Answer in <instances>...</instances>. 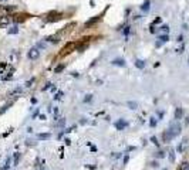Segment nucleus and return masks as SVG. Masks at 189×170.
Listing matches in <instances>:
<instances>
[{"label": "nucleus", "mask_w": 189, "mask_h": 170, "mask_svg": "<svg viewBox=\"0 0 189 170\" xmlns=\"http://www.w3.org/2000/svg\"><path fill=\"white\" fill-rule=\"evenodd\" d=\"M27 57L30 58V60H37L39 57H40V51L37 48H31L30 51H29V54H27Z\"/></svg>", "instance_id": "obj_3"}, {"label": "nucleus", "mask_w": 189, "mask_h": 170, "mask_svg": "<svg viewBox=\"0 0 189 170\" xmlns=\"http://www.w3.org/2000/svg\"><path fill=\"white\" fill-rule=\"evenodd\" d=\"M9 33H10V34H17L19 30H17V27H11V28L9 30Z\"/></svg>", "instance_id": "obj_19"}, {"label": "nucleus", "mask_w": 189, "mask_h": 170, "mask_svg": "<svg viewBox=\"0 0 189 170\" xmlns=\"http://www.w3.org/2000/svg\"><path fill=\"white\" fill-rule=\"evenodd\" d=\"M164 156H165L164 152H158V153H156V157H164Z\"/></svg>", "instance_id": "obj_24"}, {"label": "nucleus", "mask_w": 189, "mask_h": 170, "mask_svg": "<svg viewBox=\"0 0 189 170\" xmlns=\"http://www.w3.org/2000/svg\"><path fill=\"white\" fill-rule=\"evenodd\" d=\"M186 123H188V125H189V116H188V119H186Z\"/></svg>", "instance_id": "obj_26"}, {"label": "nucleus", "mask_w": 189, "mask_h": 170, "mask_svg": "<svg viewBox=\"0 0 189 170\" xmlns=\"http://www.w3.org/2000/svg\"><path fill=\"white\" fill-rule=\"evenodd\" d=\"M27 16L26 14H16V16H13V20L16 21V23H20V21H24Z\"/></svg>", "instance_id": "obj_7"}, {"label": "nucleus", "mask_w": 189, "mask_h": 170, "mask_svg": "<svg viewBox=\"0 0 189 170\" xmlns=\"http://www.w3.org/2000/svg\"><path fill=\"white\" fill-rule=\"evenodd\" d=\"M112 65H118V67H124V65H125V61H124L122 58H115V60H112Z\"/></svg>", "instance_id": "obj_8"}, {"label": "nucleus", "mask_w": 189, "mask_h": 170, "mask_svg": "<svg viewBox=\"0 0 189 170\" xmlns=\"http://www.w3.org/2000/svg\"><path fill=\"white\" fill-rule=\"evenodd\" d=\"M46 40L50 41V43H58V40H60V38H58V36H50V37H47V38H46Z\"/></svg>", "instance_id": "obj_13"}, {"label": "nucleus", "mask_w": 189, "mask_h": 170, "mask_svg": "<svg viewBox=\"0 0 189 170\" xmlns=\"http://www.w3.org/2000/svg\"><path fill=\"white\" fill-rule=\"evenodd\" d=\"M102 18V14H98V16H95V17H92L91 20H88L87 23H85V27H90V26H92V24H95L97 21H100Z\"/></svg>", "instance_id": "obj_5"}, {"label": "nucleus", "mask_w": 189, "mask_h": 170, "mask_svg": "<svg viewBox=\"0 0 189 170\" xmlns=\"http://www.w3.org/2000/svg\"><path fill=\"white\" fill-rule=\"evenodd\" d=\"M77 50V43H68L64 48L61 50V53H60V55L64 57L66 54H70V53H73V51H75Z\"/></svg>", "instance_id": "obj_2"}, {"label": "nucleus", "mask_w": 189, "mask_h": 170, "mask_svg": "<svg viewBox=\"0 0 189 170\" xmlns=\"http://www.w3.org/2000/svg\"><path fill=\"white\" fill-rule=\"evenodd\" d=\"M50 136H51L50 133H40V135H39L37 138H39V139H49Z\"/></svg>", "instance_id": "obj_16"}, {"label": "nucleus", "mask_w": 189, "mask_h": 170, "mask_svg": "<svg viewBox=\"0 0 189 170\" xmlns=\"http://www.w3.org/2000/svg\"><path fill=\"white\" fill-rule=\"evenodd\" d=\"M141 9H142L144 11H148L149 10V0H145V1H144V4L141 6Z\"/></svg>", "instance_id": "obj_14"}, {"label": "nucleus", "mask_w": 189, "mask_h": 170, "mask_svg": "<svg viewBox=\"0 0 189 170\" xmlns=\"http://www.w3.org/2000/svg\"><path fill=\"white\" fill-rule=\"evenodd\" d=\"M135 67L140 68V70H142V68L145 67V63H144L142 60H137V61H135Z\"/></svg>", "instance_id": "obj_12"}, {"label": "nucleus", "mask_w": 189, "mask_h": 170, "mask_svg": "<svg viewBox=\"0 0 189 170\" xmlns=\"http://www.w3.org/2000/svg\"><path fill=\"white\" fill-rule=\"evenodd\" d=\"M9 21H10V17H9V16L0 17V26H6V24H9Z\"/></svg>", "instance_id": "obj_11"}, {"label": "nucleus", "mask_w": 189, "mask_h": 170, "mask_svg": "<svg viewBox=\"0 0 189 170\" xmlns=\"http://www.w3.org/2000/svg\"><path fill=\"white\" fill-rule=\"evenodd\" d=\"M149 123H151V126H155V125H156V119H155V118H151V122H149Z\"/></svg>", "instance_id": "obj_23"}, {"label": "nucleus", "mask_w": 189, "mask_h": 170, "mask_svg": "<svg viewBox=\"0 0 189 170\" xmlns=\"http://www.w3.org/2000/svg\"><path fill=\"white\" fill-rule=\"evenodd\" d=\"M179 170H189V163L188 162L182 163V166L179 167Z\"/></svg>", "instance_id": "obj_17"}, {"label": "nucleus", "mask_w": 189, "mask_h": 170, "mask_svg": "<svg viewBox=\"0 0 189 170\" xmlns=\"http://www.w3.org/2000/svg\"><path fill=\"white\" fill-rule=\"evenodd\" d=\"M168 38H169V37H168V34H164V36H159V37H158V40H159V43H156V46H161L162 43H166V41H168Z\"/></svg>", "instance_id": "obj_9"}, {"label": "nucleus", "mask_w": 189, "mask_h": 170, "mask_svg": "<svg viewBox=\"0 0 189 170\" xmlns=\"http://www.w3.org/2000/svg\"><path fill=\"white\" fill-rule=\"evenodd\" d=\"M182 116H183V111H182V108H176V111H175V119H181Z\"/></svg>", "instance_id": "obj_10"}, {"label": "nucleus", "mask_w": 189, "mask_h": 170, "mask_svg": "<svg viewBox=\"0 0 189 170\" xmlns=\"http://www.w3.org/2000/svg\"><path fill=\"white\" fill-rule=\"evenodd\" d=\"M127 126H128V122L124 121V119H120V121L115 122V128H117L118 130H124Z\"/></svg>", "instance_id": "obj_4"}, {"label": "nucleus", "mask_w": 189, "mask_h": 170, "mask_svg": "<svg viewBox=\"0 0 189 170\" xmlns=\"http://www.w3.org/2000/svg\"><path fill=\"white\" fill-rule=\"evenodd\" d=\"M181 133V125L179 123H172L171 126H169V129H166L164 132V135H162V139H164V142H171L175 136H178Z\"/></svg>", "instance_id": "obj_1"}, {"label": "nucleus", "mask_w": 189, "mask_h": 170, "mask_svg": "<svg viewBox=\"0 0 189 170\" xmlns=\"http://www.w3.org/2000/svg\"><path fill=\"white\" fill-rule=\"evenodd\" d=\"M161 30H162L164 33H168L169 31V27H168V26H162V27H161Z\"/></svg>", "instance_id": "obj_21"}, {"label": "nucleus", "mask_w": 189, "mask_h": 170, "mask_svg": "<svg viewBox=\"0 0 189 170\" xmlns=\"http://www.w3.org/2000/svg\"><path fill=\"white\" fill-rule=\"evenodd\" d=\"M164 170H168V169H164Z\"/></svg>", "instance_id": "obj_27"}, {"label": "nucleus", "mask_w": 189, "mask_h": 170, "mask_svg": "<svg viewBox=\"0 0 189 170\" xmlns=\"http://www.w3.org/2000/svg\"><path fill=\"white\" fill-rule=\"evenodd\" d=\"M10 106H11V104H7V105H4V106H3V108H1V111H0V115L6 112V111H7V109L10 108Z\"/></svg>", "instance_id": "obj_18"}, {"label": "nucleus", "mask_w": 189, "mask_h": 170, "mask_svg": "<svg viewBox=\"0 0 189 170\" xmlns=\"http://www.w3.org/2000/svg\"><path fill=\"white\" fill-rule=\"evenodd\" d=\"M19 159H20V153L14 154V164H19Z\"/></svg>", "instance_id": "obj_20"}, {"label": "nucleus", "mask_w": 189, "mask_h": 170, "mask_svg": "<svg viewBox=\"0 0 189 170\" xmlns=\"http://www.w3.org/2000/svg\"><path fill=\"white\" fill-rule=\"evenodd\" d=\"M64 68H66V65H64V64H60V65H58V67H56V70H54V73H56V74L61 73V71H63Z\"/></svg>", "instance_id": "obj_15"}, {"label": "nucleus", "mask_w": 189, "mask_h": 170, "mask_svg": "<svg viewBox=\"0 0 189 170\" xmlns=\"http://www.w3.org/2000/svg\"><path fill=\"white\" fill-rule=\"evenodd\" d=\"M151 140H152V142H154V143H155V145H159V143H158V142H156V138H155V136H152V138H151Z\"/></svg>", "instance_id": "obj_25"}, {"label": "nucleus", "mask_w": 189, "mask_h": 170, "mask_svg": "<svg viewBox=\"0 0 189 170\" xmlns=\"http://www.w3.org/2000/svg\"><path fill=\"white\" fill-rule=\"evenodd\" d=\"M128 106H131V109H135V108H137V104H135V102H128Z\"/></svg>", "instance_id": "obj_22"}, {"label": "nucleus", "mask_w": 189, "mask_h": 170, "mask_svg": "<svg viewBox=\"0 0 189 170\" xmlns=\"http://www.w3.org/2000/svg\"><path fill=\"white\" fill-rule=\"evenodd\" d=\"M61 18V13H50L49 14V21H58Z\"/></svg>", "instance_id": "obj_6"}]
</instances>
